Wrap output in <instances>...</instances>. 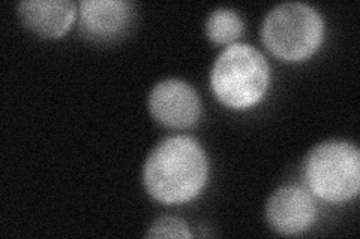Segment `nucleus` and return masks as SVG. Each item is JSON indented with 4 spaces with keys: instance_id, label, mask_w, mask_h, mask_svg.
<instances>
[{
    "instance_id": "f257e3e1",
    "label": "nucleus",
    "mask_w": 360,
    "mask_h": 239,
    "mask_svg": "<svg viewBox=\"0 0 360 239\" xmlns=\"http://www.w3.org/2000/svg\"><path fill=\"white\" fill-rule=\"evenodd\" d=\"M209 165L205 150L191 136H172L158 144L143 169V183L158 202L193 200L206 186Z\"/></svg>"
},
{
    "instance_id": "f03ea898",
    "label": "nucleus",
    "mask_w": 360,
    "mask_h": 239,
    "mask_svg": "<svg viewBox=\"0 0 360 239\" xmlns=\"http://www.w3.org/2000/svg\"><path fill=\"white\" fill-rule=\"evenodd\" d=\"M266 57L248 43H233L225 48L213 64L210 86L225 107L245 109L255 105L269 87Z\"/></svg>"
},
{
    "instance_id": "7ed1b4c3",
    "label": "nucleus",
    "mask_w": 360,
    "mask_h": 239,
    "mask_svg": "<svg viewBox=\"0 0 360 239\" xmlns=\"http://www.w3.org/2000/svg\"><path fill=\"white\" fill-rule=\"evenodd\" d=\"M324 21L314 6L302 2H285L266 15L262 41L266 48L284 62L308 59L323 42Z\"/></svg>"
},
{
    "instance_id": "20e7f679",
    "label": "nucleus",
    "mask_w": 360,
    "mask_h": 239,
    "mask_svg": "<svg viewBox=\"0 0 360 239\" xmlns=\"http://www.w3.org/2000/svg\"><path fill=\"white\" fill-rule=\"evenodd\" d=\"M305 178L315 196L328 202H345L360 190V151L347 141H326L308 154Z\"/></svg>"
},
{
    "instance_id": "39448f33",
    "label": "nucleus",
    "mask_w": 360,
    "mask_h": 239,
    "mask_svg": "<svg viewBox=\"0 0 360 239\" xmlns=\"http://www.w3.org/2000/svg\"><path fill=\"white\" fill-rule=\"evenodd\" d=\"M149 109L153 118L172 129L194 126L201 116V104L193 86L182 79H164L149 95Z\"/></svg>"
},
{
    "instance_id": "423d86ee",
    "label": "nucleus",
    "mask_w": 360,
    "mask_h": 239,
    "mask_svg": "<svg viewBox=\"0 0 360 239\" xmlns=\"http://www.w3.org/2000/svg\"><path fill=\"white\" fill-rule=\"evenodd\" d=\"M272 229L283 235L307 232L317 217V207L309 193L299 186H284L274 191L266 207Z\"/></svg>"
},
{
    "instance_id": "0eeeda50",
    "label": "nucleus",
    "mask_w": 360,
    "mask_h": 239,
    "mask_svg": "<svg viewBox=\"0 0 360 239\" xmlns=\"http://www.w3.org/2000/svg\"><path fill=\"white\" fill-rule=\"evenodd\" d=\"M20 21L42 38H60L70 30L77 17V5L71 0H25L17 6Z\"/></svg>"
},
{
    "instance_id": "6e6552de",
    "label": "nucleus",
    "mask_w": 360,
    "mask_h": 239,
    "mask_svg": "<svg viewBox=\"0 0 360 239\" xmlns=\"http://www.w3.org/2000/svg\"><path fill=\"white\" fill-rule=\"evenodd\" d=\"M132 5L127 0H82L80 25L87 36L110 39L129 26Z\"/></svg>"
},
{
    "instance_id": "1a4fd4ad",
    "label": "nucleus",
    "mask_w": 360,
    "mask_h": 239,
    "mask_svg": "<svg viewBox=\"0 0 360 239\" xmlns=\"http://www.w3.org/2000/svg\"><path fill=\"white\" fill-rule=\"evenodd\" d=\"M243 32V20L236 11L229 8L215 9L206 21V35L217 43L233 42L240 38Z\"/></svg>"
},
{
    "instance_id": "9d476101",
    "label": "nucleus",
    "mask_w": 360,
    "mask_h": 239,
    "mask_svg": "<svg viewBox=\"0 0 360 239\" xmlns=\"http://www.w3.org/2000/svg\"><path fill=\"white\" fill-rule=\"evenodd\" d=\"M148 238H180L188 239L193 236L189 232L188 224L177 217H172V215H164L158 220L153 221L150 229L146 235Z\"/></svg>"
}]
</instances>
